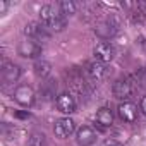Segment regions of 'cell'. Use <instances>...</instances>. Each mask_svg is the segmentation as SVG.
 <instances>
[{
    "mask_svg": "<svg viewBox=\"0 0 146 146\" xmlns=\"http://www.w3.org/2000/svg\"><path fill=\"white\" fill-rule=\"evenodd\" d=\"M7 9H9V4L4 2V0H0V14H5Z\"/></svg>",
    "mask_w": 146,
    "mask_h": 146,
    "instance_id": "obj_23",
    "label": "cell"
},
{
    "mask_svg": "<svg viewBox=\"0 0 146 146\" xmlns=\"http://www.w3.org/2000/svg\"><path fill=\"white\" fill-rule=\"evenodd\" d=\"M96 122H98V125H102V127H110V125L113 124V113H112V110L107 108V107L100 108V110L96 112Z\"/></svg>",
    "mask_w": 146,
    "mask_h": 146,
    "instance_id": "obj_15",
    "label": "cell"
},
{
    "mask_svg": "<svg viewBox=\"0 0 146 146\" xmlns=\"http://www.w3.org/2000/svg\"><path fill=\"white\" fill-rule=\"evenodd\" d=\"M93 55H95V60L107 64V62H110V60L113 58V55H115V50H113V46H112L110 43H107V41H102V43H98V45L95 46V50H93Z\"/></svg>",
    "mask_w": 146,
    "mask_h": 146,
    "instance_id": "obj_8",
    "label": "cell"
},
{
    "mask_svg": "<svg viewBox=\"0 0 146 146\" xmlns=\"http://www.w3.org/2000/svg\"><path fill=\"white\" fill-rule=\"evenodd\" d=\"M117 29H119L117 21H115L113 17H107V19H103V21H100V23L96 24L95 33H96L102 40H110V38L117 33Z\"/></svg>",
    "mask_w": 146,
    "mask_h": 146,
    "instance_id": "obj_3",
    "label": "cell"
},
{
    "mask_svg": "<svg viewBox=\"0 0 146 146\" xmlns=\"http://www.w3.org/2000/svg\"><path fill=\"white\" fill-rule=\"evenodd\" d=\"M76 141L79 146H91L96 141V132L93 127L90 125H83L78 132H76Z\"/></svg>",
    "mask_w": 146,
    "mask_h": 146,
    "instance_id": "obj_11",
    "label": "cell"
},
{
    "mask_svg": "<svg viewBox=\"0 0 146 146\" xmlns=\"http://www.w3.org/2000/svg\"><path fill=\"white\" fill-rule=\"evenodd\" d=\"M65 78H67V84L70 86L72 91H76L79 95H84L86 93L88 83H86V78H84V74H83L81 69L70 67L69 70H65Z\"/></svg>",
    "mask_w": 146,
    "mask_h": 146,
    "instance_id": "obj_2",
    "label": "cell"
},
{
    "mask_svg": "<svg viewBox=\"0 0 146 146\" xmlns=\"http://www.w3.org/2000/svg\"><path fill=\"white\" fill-rule=\"evenodd\" d=\"M24 33L28 35V38L29 40H46L48 36H50V33H48V29L41 24V23H31V24H28L26 26V29H24Z\"/></svg>",
    "mask_w": 146,
    "mask_h": 146,
    "instance_id": "obj_10",
    "label": "cell"
},
{
    "mask_svg": "<svg viewBox=\"0 0 146 146\" xmlns=\"http://www.w3.org/2000/svg\"><path fill=\"white\" fill-rule=\"evenodd\" d=\"M14 100L23 107H31L35 103V91L28 84H21L14 91Z\"/></svg>",
    "mask_w": 146,
    "mask_h": 146,
    "instance_id": "obj_6",
    "label": "cell"
},
{
    "mask_svg": "<svg viewBox=\"0 0 146 146\" xmlns=\"http://www.w3.org/2000/svg\"><path fill=\"white\" fill-rule=\"evenodd\" d=\"M40 17H41V24L50 31L58 33V31H64L65 28V17L53 5H43L40 11Z\"/></svg>",
    "mask_w": 146,
    "mask_h": 146,
    "instance_id": "obj_1",
    "label": "cell"
},
{
    "mask_svg": "<svg viewBox=\"0 0 146 146\" xmlns=\"http://www.w3.org/2000/svg\"><path fill=\"white\" fill-rule=\"evenodd\" d=\"M16 115H17V117H23V119H28V117H29V113H21V112H17Z\"/></svg>",
    "mask_w": 146,
    "mask_h": 146,
    "instance_id": "obj_25",
    "label": "cell"
},
{
    "mask_svg": "<svg viewBox=\"0 0 146 146\" xmlns=\"http://www.w3.org/2000/svg\"><path fill=\"white\" fill-rule=\"evenodd\" d=\"M74 129H76L74 120L69 119V117H65V119H60V120L55 122L53 132H55V136H58V137H69L72 132H74Z\"/></svg>",
    "mask_w": 146,
    "mask_h": 146,
    "instance_id": "obj_9",
    "label": "cell"
},
{
    "mask_svg": "<svg viewBox=\"0 0 146 146\" xmlns=\"http://www.w3.org/2000/svg\"><path fill=\"white\" fill-rule=\"evenodd\" d=\"M102 146H122V143L117 141V139H113V137H110V139H105L102 143Z\"/></svg>",
    "mask_w": 146,
    "mask_h": 146,
    "instance_id": "obj_21",
    "label": "cell"
},
{
    "mask_svg": "<svg viewBox=\"0 0 146 146\" xmlns=\"http://www.w3.org/2000/svg\"><path fill=\"white\" fill-rule=\"evenodd\" d=\"M29 146H45V136L43 134H33Z\"/></svg>",
    "mask_w": 146,
    "mask_h": 146,
    "instance_id": "obj_19",
    "label": "cell"
},
{
    "mask_svg": "<svg viewBox=\"0 0 146 146\" xmlns=\"http://www.w3.org/2000/svg\"><path fill=\"white\" fill-rule=\"evenodd\" d=\"M107 76V67L103 62H98V60H93L86 65V78L93 83H100L103 81V78Z\"/></svg>",
    "mask_w": 146,
    "mask_h": 146,
    "instance_id": "obj_5",
    "label": "cell"
},
{
    "mask_svg": "<svg viewBox=\"0 0 146 146\" xmlns=\"http://www.w3.org/2000/svg\"><path fill=\"white\" fill-rule=\"evenodd\" d=\"M137 4H139V9L143 11V14L146 16V0H144V2H137Z\"/></svg>",
    "mask_w": 146,
    "mask_h": 146,
    "instance_id": "obj_24",
    "label": "cell"
},
{
    "mask_svg": "<svg viewBox=\"0 0 146 146\" xmlns=\"http://www.w3.org/2000/svg\"><path fill=\"white\" fill-rule=\"evenodd\" d=\"M139 110L146 115V96H143L141 98V103H139Z\"/></svg>",
    "mask_w": 146,
    "mask_h": 146,
    "instance_id": "obj_22",
    "label": "cell"
},
{
    "mask_svg": "<svg viewBox=\"0 0 146 146\" xmlns=\"http://www.w3.org/2000/svg\"><path fill=\"white\" fill-rule=\"evenodd\" d=\"M136 81H139V86H146V70H139L136 72Z\"/></svg>",
    "mask_w": 146,
    "mask_h": 146,
    "instance_id": "obj_20",
    "label": "cell"
},
{
    "mask_svg": "<svg viewBox=\"0 0 146 146\" xmlns=\"http://www.w3.org/2000/svg\"><path fill=\"white\" fill-rule=\"evenodd\" d=\"M119 117L125 122H136L137 119V107L131 102H124L119 105Z\"/></svg>",
    "mask_w": 146,
    "mask_h": 146,
    "instance_id": "obj_13",
    "label": "cell"
},
{
    "mask_svg": "<svg viewBox=\"0 0 146 146\" xmlns=\"http://www.w3.org/2000/svg\"><path fill=\"white\" fill-rule=\"evenodd\" d=\"M33 69H35V74L38 78H41V79H45L46 76H50V72H52V65L46 60H38Z\"/></svg>",
    "mask_w": 146,
    "mask_h": 146,
    "instance_id": "obj_16",
    "label": "cell"
},
{
    "mask_svg": "<svg viewBox=\"0 0 146 146\" xmlns=\"http://www.w3.org/2000/svg\"><path fill=\"white\" fill-rule=\"evenodd\" d=\"M112 91H113V96H115L117 100H124V102H125L127 98H131L132 84H131V81H129L127 78H120V79H117V81L113 83Z\"/></svg>",
    "mask_w": 146,
    "mask_h": 146,
    "instance_id": "obj_7",
    "label": "cell"
},
{
    "mask_svg": "<svg viewBox=\"0 0 146 146\" xmlns=\"http://www.w3.org/2000/svg\"><path fill=\"white\" fill-rule=\"evenodd\" d=\"M57 108L62 113H72V112L76 110V100H74V96L69 95V93L58 95V98H57Z\"/></svg>",
    "mask_w": 146,
    "mask_h": 146,
    "instance_id": "obj_14",
    "label": "cell"
},
{
    "mask_svg": "<svg viewBox=\"0 0 146 146\" xmlns=\"http://www.w3.org/2000/svg\"><path fill=\"white\" fill-rule=\"evenodd\" d=\"M17 53L24 58H36L41 55V45H38L35 40H23L17 45Z\"/></svg>",
    "mask_w": 146,
    "mask_h": 146,
    "instance_id": "obj_4",
    "label": "cell"
},
{
    "mask_svg": "<svg viewBox=\"0 0 146 146\" xmlns=\"http://www.w3.org/2000/svg\"><path fill=\"white\" fill-rule=\"evenodd\" d=\"M21 76V69L16 65V64H11V62H5L4 67H2V79L5 84H12L19 79Z\"/></svg>",
    "mask_w": 146,
    "mask_h": 146,
    "instance_id": "obj_12",
    "label": "cell"
},
{
    "mask_svg": "<svg viewBox=\"0 0 146 146\" xmlns=\"http://www.w3.org/2000/svg\"><path fill=\"white\" fill-rule=\"evenodd\" d=\"M76 9L78 5L72 2V0H62V2L58 4V11L62 12V16H72V14H76Z\"/></svg>",
    "mask_w": 146,
    "mask_h": 146,
    "instance_id": "obj_17",
    "label": "cell"
},
{
    "mask_svg": "<svg viewBox=\"0 0 146 146\" xmlns=\"http://www.w3.org/2000/svg\"><path fill=\"white\" fill-rule=\"evenodd\" d=\"M41 93H43V96H45L46 100H52V98L55 96V93H57V84H55V81H46V83H43Z\"/></svg>",
    "mask_w": 146,
    "mask_h": 146,
    "instance_id": "obj_18",
    "label": "cell"
}]
</instances>
